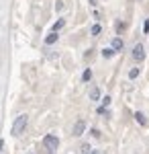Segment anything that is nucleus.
I'll return each instance as SVG.
<instances>
[{
    "label": "nucleus",
    "mask_w": 149,
    "mask_h": 154,
    "mask_svg": "<svg viewBox=\"0 0 149 154\" xmlns=\"http://www.w3.org/2000/svg\"><path fill=\"white\" fill-rule=\"evenodd\" d=\"M27 123H29V117L27 115H19V117L14 119V123H12V136H21L27 128Z\"/></svg>",
    "instance_id": "nucleus-1"
},
{
    "label": "nucleus",
    "mask_w": 149,
    "mask_h": 154,
    "mask_svg": "<svg viewBox=\"0 0 149 154\" xmlns=\"http://www.w3.org/2000/svg\"><path fill=\"white\" fill-rule=\"evenodd\" d=\"M43 146H45L47 150H57V146H59L57 136H53V134H47L45 138H43Z\"/></svg>",
    "instance_id": "nucleus-2"
},
{
    "label": "nucleus",
    "mask_w": 149,
    "mask_h": 154,
    "mask_svg": "<svg viewBox=\"0 0 149 154\" xmlns=\"http://www.w3.org/2000/svg\"><path fill=\"white\" fill-rule=\"evenodd\" d=\"M131 54H133V60H135V62H143V60H145V48H143L141 43H137Z\"/></svg>",
    "instance_id": "nucleus-3"
},
{
    "label": "nucleus",
    "mask_w": 149,
    "mask_h": 154,
    "mask_svg": "<svg viewBox=\"0 0 149 154\" xmlns=\"http://www.w3.org/2000/svg\"><path fill=\"white\" fill-rule=\"evenodd\" d=\"M84 131H86V121H84V119H78V121L74 123V136L80 138Z\"/></svg>",
    "instance_id": "nucleus-4"
},
{
    "label": "nucleus",
    "mask_w": 149,
    "mask_h": 154,
    "mask_svg": "<svg viewBox=\"0 0 149 154\" xmlns=\"http://www.w3.org/2000/svg\"><path fill=\"white\" fill-rule=\"evenodd\" d=\"M57 31H51V33H49V35L45 37V43L47 45H53V43H55V41H57Z\"/></svg>",
    "instance_id": "nucleus-5"
},
{
    "label": "nucleus",
    "mask_w": 149,
    "mask_h": 154,
    "mask_svg": "<svg viewBox=\"0 0 149 154\" xmlns=\"http://www.w3.org/2000/svg\"><path fill=\"white\" fill-rule=\"evenodd\" d=\"M88 95H90V101H98V99H100V88H98V86H92Z\"/></svg>",
    "instance_id": "nucleus-6"
},
{
    "label": "nucleus",
    "mask_w": 149,
    "mask_h": 154,
    "mask_svg": "<svg viewBox=\"0 0 149 154\" xmlns=\"http://www.w3.org/2000/svg\"><path fill=\"white\" fill-rule=\"evenodd\" d=\"M135 121H137L139 125H147V119H145V115H143L141 111H137V113H135Z\"/></svg>",
    "instance_id": "nucleus-7"
},
{
    "label": "nucleus",
    "mask_w": 149,
    "mask_h": 154,
    "mask_svg": "<svg viewBox=\"0 0 149 154\" xmlns=\"http://www.w3.org/2000/svg\"><path fill=\"white\" fill-rule=\"evenodd\" d=\"M112 49H115V51H121V49H123V39H121V37H115V39H112Z\"/></svg>",
    "instance_id": "nucleus-8"
},
{
    "label": "nucleus",
    "mask_w": 149,
    "mask_h": 154,
    "mask_svg": "<svg viewBox=\"0 0 149 154\" xmlns=\"http://www.w3.org/2000/svg\"><path fill=\"white\" fill-rule=\"evenodd\" d=\"M100 31H102V27H100V25H98V23H96V25H92L90 33H92V35H94V37H96V35H100Z\"/></svg>",
    "instance_id": "nucleus-9"
},
{
    "label": "nucleus",
    "mask_w": 149,
    "mask_h": 154,
    "mask_svg": "<svg viewBox=\"0 0 149 154\" xmlns=\"http://www.w3.org/2000/svg\"><path fill=\"white\" fill-rule=\"evenodd\" d=\"M102 56H104V58H112V56H115V49H112V48H104L102 49Z\"/></svg>",
    "instance_id": "nucleus-10"
},
{
    "label": "nucleus",
    "mask_w": 149,
    "mask_h": 154,
    "mask_svg": "<svg viewBox=\"0 0 149 154\" xmlns=\"http://www.w3.org/2000/svg\"><path fill=\"white\" fill-rule=\"evenodd\" d=\"M90 78H92V70L88 68V70H84V74H82V80H84V82H88Z\"/></svg>",
    "instance_id": "nucleus-11"
},
{
    "label": "nucleus",
    "mask_w": 149,
    "mask_h": 154,
    "mask_svg": "<svg viewBox=\"0 0 149 154\" xmlns=\"http://www.w3.org/2000/svg\"><path fill=\"white\" fill-rule=\"evenodd\" d=\"M137 76H139V68H131V70H129V78H131V80H135Z\"/></svg>",
    "instance_id": "nucleus-12"
},
{
    "label": "nucleus",
    "mask_w": 149,
    "mask_h": 154,
    "mask_svg": "<svg viewBox=\"0 0 149 154\" xmlns=\"http://www.w3.org/2000/svg\"><path fill=\"white\" fill-rule=\"evenodd\" d=\"M63 25H66V19H59V21H55V25H53V31H59Z\"/></svg>",
    "instance_id": "nucleus-13"
},
{
    "label": "nucleus",
    "mask_w": 149,
    "mask_h": 154,
    "mask_svg": "<svg viewBox=\"0 0 149 154\" xmlns=\"http://www.w3.org/2000/svg\"><path fill=\"white\" fill-rule=\"evenodd\" d=\"M80 150H82V154H90V152H92V148H90V144H84V146H82Z\"/></svg>",
    "instance_id": "nucleus-14"
},
{
    "label": "nucleus",
    "mask_w": 149,
    "mask_h": 154,
    "mask_svg": "<svg viewBox=\"0 0 149 154\" xmlns=\"http://www.w3.org/2000/svg\"><path fill=\"white\" fill-rule=\"evenodd\" d=\"M102 105H104V107L110 105V97H104V99H102Z\"/></svg>",
    "instance_id": "nucleus-15"
},
{
    "label": "nucleus",
    "mask_w": 149,
    "mask_h": 154,
    "mask_svg": "<svg viewBox=\"0 0 149 154\" xmlns=\"http://www.w3.org/2000/svg\"><path fill=\"white\" fill-rule=\"evenodd\" d=\"M143 31H145V33H149V21H145V25H143Z\"/></svg>",
    "instance_id": "nucleus-16"
},
{
    "label": "nucleus",
    "mask_w": 149,
    "mask_h": 154,
    "mask_svg": "<svg viewBox=\"0 0 149 154\" xmlns=\"http://www.w3.org/2000/svg\"><path fill=\"white\" fill-rule=\"evenodd\" d=\"M2 148H4V142H2V140H0V152H2Z\"/></svg>",
    "instance_id": "nucleus-17"
},
{
    "label": "nucleus",
    "mask_w": 149,
    "mask_h": 154,
    "mask_svg": "<svg viewBox=\"0 0 149 154\" xmlns=\"http://www.w3.org/2000/svg\"><path fill=\"white\" fill-rule=\"evenodd\" d=\"M90 154H100V152H98V150H92V152Z\"/></svg>",
    "instance_id": "nucleus-18"
}]
</instances>
